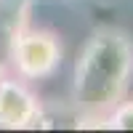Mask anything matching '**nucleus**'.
<instances>
[{"instance_id": "nucleus-3", "label": "nucleus", "mask_w": 133, "mask_h": 133, "mask_svg": "<svg viewBox=\"0 0 133 133\" xmlns=\"http://www.w3.org/2000/svg\"><path fill=\"white\" fill-rule=\"evenodd\" d=\"M45 123L43 104L37 93L21 77L0 80V128L5 130H29Z\"/></svg>"}, {"instance_id": "nucleus-1", "label": "nucleus", "mask_w": 133, "mask_h": 133, "mask_svg": "<svg viewBox=\"0 0 133 133\" xmlns=\"http://www.w3.org/2000/svg\"><path fill=\"white\" fill-rule=\"evenodd\" d=\"M133 83V35L120 27H96L83 43L72 72L77 128H107V115Z\"/></svg>"}, {"instance_id": "nucleus-2", "label": "nucleus", "mask_w": 133, "mask_h": 133, "mask_svg": "<svg viewBox=\"0 0 133 133\" xmlns=\"http://www.w3.org/2000/svg\"><path fill=\"white\" fill-rule=\"evenodd\" d=\"M27 8H29V3L24 5V14H21L19 24L11 32L8 61H11V69L16 72V77H21L27 83L48 80V77H53L59 72L61 59H64V48H61V40L56 32L29 24Z\"/></svg>"}, {"instance_id": "nucleus-5", "label": "nucleus", "mask_w": 133, "mask_h": 133, "mask_svg": "<svg viewBox=\"0 0 133 133\" xmlns=\"http://www.w3.org/2000/svg\"><path fill=\"white\" fill-rule=\"evenodd\" d=\"M3 77H5V72H3V64H0V80H3Z\"/></svg>"}, {"instance_id": "nucleus-4", "label": "nucleus", "mask_w": 133, "mask_h": 133, "mask_svg": "<svg viewBox=\"0 0 133 133\" xmlns=\"http://www.w3.org/2000/svg\"><path fill=\"white\" fill-rule=\"evenodd\" d=\"M107 128H112V130H133V98L125 96L107 115Z\"/></svg>"}]
</instances>
